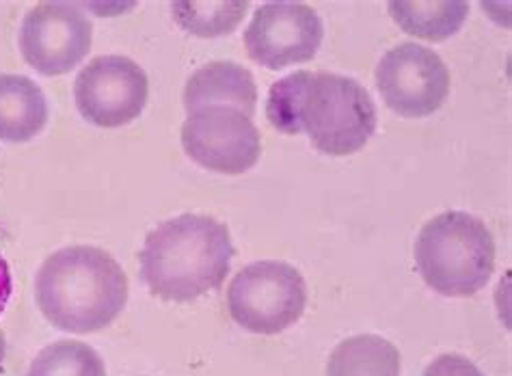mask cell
I'll return each instance as SVG.
<instances>
[{"label": "cell", "mask_w": 512, "mask_h": 376, "mask_svg": "<svg viewBox=\"0 0 512 376\" xmlns=\"http://www.w3.org/2000/svg\"><path fill=\"white\" fill-rule=\"evenodd\" d=\"M234 253L225 223L180 214L147 234L139 253L141 281L158 299L191 303L223 286Z\"/></svg>", "instance_id": "1"}, {"label": "cell", "mask_w": 512, "mask_h": 376, "mask_svg": "<svg viewBox=\"0 0 512 376\" xmlns=\"http://www.w3.org/2000/svg\"><path fill=\"white\" fill-rule=\"evenodd\" d=\"M35 299L50 325L67 333H96L109 327L128 303L124 268L104 249L65 247L39 268Z\"/></svg>", "instance_id": "2"}, {"label": "cell", "mask_w": 512, "mask_h": 376, "mask_svg": "<svg viewBox=\"0 0 512 376\" xmlns=\"http://www.w3.org/2000/svg\"><path fill=\"white\" fill-rule=\"evenodd\" d=\"M415 264L426 286L443 297H471L493 275V234L474 214L441 212L417 236Z\"/></svg>", "instance_id": "3"}, {"label": "cell", "mask_w": 512, "mask_h": 376, "mask_svg": "<svg viewBox=\"0 0 512 376\" xmlns=\"http://www.w3.org/2000/svg\"><path fill=\"white\" fill-rule=\"evenodd\" d=\"M296 124L318 152L350 156L363 150L376 132V109L355 78L316 72L301 93Z\"/></svg>", "instance_id": "4"}, {"label": "cell", "mask_w": 512, "mask_h": 376, "mask_svg": "<svg viewBox=\"0 0 512 376\" xmlns=\"http://www.w3.org/2000/svg\"><path fill=\"white\" fill-rule=\"evenodd\" d=\"M307 286L294 266L277 260L242 268L227 288V310L236 325L251 333L277 335L305 312Z\"/></svg>", "instance_id": "5"}, {"label": "cell", "mask_w": 512, "mask_h": 376, "mask_svg": "<svg viewBox=\"0 0 512 376\" xmlns=\"http://www.w3.org/2000/svg\"><path fill=\"white\" fill-rule=\"evenodd\" d=\"M74 98L89 124L121 128L143 113L150 98V80L132 59L102 55L91 59L76 76Z\"/></svg>", "instance_id": "6"}, {"label": "cell", "mask_w": 512, "mask_h": 376, "mask_svg": "<svg viewBox=\"0 0 512 376\" xmlns=\"http://www.w3.org/2000/svg\"><path fill=\"white\" fill-rule=\"evenodd\" d=\"M182 147L188 158L208 171L240 176L262 156L260 130L253 119L229 106H204L188 113L182 126Z\"/></svg>", "instance_id": "7"}, {"label": "cell", "mask_w": 512, "mask_h": 376, "mask_svg": "<svg viewBox=\"0 0 512 376\" xmlns=\"http://www.w3.org/2000/svg\"><path fill=\"white\" fill-rule=\"evenodd\" d=\"M376 87L400 117H428L450 96V70L435 50L413 42L398 44L376 65Z\"/></svg>", "instance_id": "8"}, {"label": "cell", "mask_w": 512, "mask_h": 376, "mask_svg": "<svg viewBox=\"0 0 512 376\" xmlns=\"http://www.w3.org/2000/svg\"><path fill=\"white\" fill-rule=\"evenodd\" d=\"M93 26L83 9L70 3H39L20 26L24 61L42 76H61L91 50Z\"/></svg>", "instance_id": "9"}, {"label": "cell", "mask_w": 512, "mask_h": 376, "mask_svg": "<svg viewBox=\"0 0 512 376\" xmlns=\"http://www.w3.org/2000/svg\"><path fill=\"white\" fill-rule=\"evenodd\" d=\"M325 37L318 13L305 3H266L253 13L245 31L249 57L268 70L307 63Z\"/></svg>", "instance_id": "10"}, {"label": "cell", "mask_w": 512, "mask_h": 376, "mask_svg": "<svg viewBox=\"0 0 512 376\" xmlns=\"http://www.w3.org/2000/svg\"><path fill=\"white\" fill-rule=\"evenodd\" d=\"M204 106H229L253 117L258 109V87L253 74L234 61H214L199 67L184 87V109L188 113Z\"/></svg>", "instance_id": "11"}, {"label": "cell", "mask_w": 512, "mask_h": 376, "mask_svg": "<svg viewBox=\"0 0 512 376\" xmlns=\"http://www.w3.org/2000/svg\"><path fill=\"white\" fill-rule=\"evenodd\" d=\"M48 124V102L29 76L0 74V141L26 143Z\"/></svg>", "instance_id": "12"}, {"label": "cell", "mask_w": 512, "mask_h": 376, "mask_svg": "<svg viewBox=\"0 0 512 376\" xmlns=\"http://www.w3.org/2000/svg\"><path fill=\"white\" fill-rule=\"evenodd\" d=\"M327 376H400V353L381 335H353L333 348Z\"/></svg>", "instance_id": "13"}, {"label": "cell", "mask_w": 512, "mask_h": 376, "mask_svg": "<svg viewBox=\"0 0 512 376\" xmlns=\"http://www.w3.org/2000/svg\"><path fill=\"white\" fill-rule=\"evenodd\" d=\"M389 13L404 33L426 39V42H443L461 31L467 20V3H389Z\"/></svg>", "instance_id": "14"}, {"label": "cell", "mask_w": 512, "mask_h": 376, "mask_svg": "<svg viewBox=\"0 0 512 376\" xmlns=\"http://www.w3.org/2000/svg\"><path fill=\"white\" fill-rule=\"evenodd\" d=\"M247 0L225 3V0H208V3H173L171 13L182 31L197 37H223L234 33L242 18L247 16Z\"/></svg>", "instance_id": "15"}, {"label": "cell", "mask_w": 512, "mask_h": 376, "mask_svg": "<svg viewBox=\"0 0 512 376\" xmlns=\"http://www.w3.org/2000/svg\"><path fill=\"white\" fill-rule=\"evenodd\" d=\"M26 376H106L104 359L85 342H52L39 353Z\"/></svg>", "instance_id": "16"}, {"label": "cell", "mask_w": 512, "mask_h": 376, "mask_svg": "<svg viewBox=\"0 0 512 376\" xmlns=\"http://www.w3.org/2000/svg\"><path fill=\"white\" fill-rule=\"evenodd\" d=\"M309 76L312 72H294L286 78L277 80V83L268 91V100H266V117L271 126L279 132L290 134H301L299 124H296V111H299V100L301 93L307 85Z\"/></svg>", "instance_id": "17"}, {"label": "cell", "mask_w": 512, "mask_h": 376, "mask_svg": "<svg viewBox=\"0 0 512 376\" xmlns=\"http://www.w3.org/2000/svg\"><path fill=\"white\" fill-rule=\"evenodd\" d=\"M422 376H484L480 368L469 361L463 355L456 353H446L433 359V364H428Z\"/></svg>", "instance_id": "18"}, {"label": "cell", "mask_w": 512, "mask_h": 376, "mask_svg": "<svg viewBox=\"0 0 512 376\" xmlns=\"http://www.w3.org/2000/svg\"><path fill=\"white\" fill-rule=\"evenodd\" d=\"M11 292H13V279H11V271H9V264L3 258V253H0V316H3L5 307L11 299Z\"/></svg>", "instance_id": "19"}, {"label": "cell", "mask_w": 512, "mask_h": 376, "mask_svg": "<svg viewBox=\"0 0 512 376\" xmlns=\"http://www.w3.org/2000/svg\"><path fill=\"white\" fill-rule=\"evenodd\" d=\"M5 355H7V340H5V331L0 329V370H3Z\"/></svg>", "instance_id": "20"}]
</instances>
